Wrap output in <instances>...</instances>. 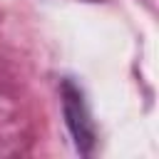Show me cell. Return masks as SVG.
Returning <instances> with one entry per match:
<instances>
[{"instance_id": "cell-1", "label": "cell", "mask_w": 159, "mask_h": 159, "mask_svg": "<svg viewBox=\"0 0 159 159\" xmlns=\"http://www.w3.org/2000/svg\"><path fill=\"white\" fill-rule=\"evenodd\" d=\"M62 107H65V119H67V127L75 137L77 149L82 154H89L97 142L94 122H92V114L87 109V102H84L80 87L70 80L62 82Z\"/></svg>"}]
</instances>
